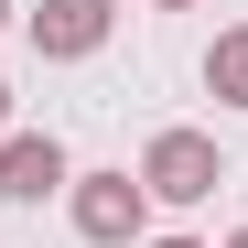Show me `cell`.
<instances>
[{"mask_svg":"<svg viewBox=\"0 0 248 248\" xmlns=\"http://www.w3.org/2000/svg\"><path fill=\"white\" fill-rule=\"evenodd\" d=\"M65 205H76V237H87V248H140V237H151V194H140V173H76Z\"/></svg>","mask_w":248,"mask_h":248,"instance_id":"obj_1","label":"cell"},{"mask_svg":"<svg viewBox=\"0 0 248 248\" xmlns=\"http://www.w3.org/2000/svg\"><path fill=\"white\" fill-rule=\"evenodd\" d=\"M205 87H216V108H248V22L216 32V54H205Z\"/></svg>","mask_w":248,"mask_h":248,"instance_id":"obj_5","label":"cell"},{"mask_svg":"<svg viewBox=\"0 0 248 248\" xmlns=\"http://www.w3.org/2000/svg\"><path fill=\"white\" fill-rule=\"evenodd\" d=\"M0 22H11V0H0Z\"/></svg>","mask_w":248,"mask_h":248,"instance_id":"obj_10","label":"cell"},{"mask_svg":"<svg viewBox=\"0 0 248 248\" xmlns=\"http://www.w3.org/2000/svg\"><path fill=\"white\" fill-rule=\"evenodd\" d=\"M227 248H248V227H237V237H227Z\"/></svg>","mask_w":248,"mask_h":248,"instance_id":"obj_9","label":"cell"},{"mask_svg":"<svg viewBox=\"0 0 248 248\" xmlns=\"http://www.w3.org/2000/svg\"><path fill=\"white\" fill-rule=\"evenodd\" d=\"M151 11H194V0H151Z\"/></svg>","mask_w":248,"mask_h":248,"instance_id":"obj_8","label":"cell"},{"mask_svg":"<svg viewBox=\"0 0 248 248\" xmlns=\"http://www.w3.org/2000/svg\"><path fill=\"white\" fill-rule=\"evenodd\" d=\"M108 32H119V0H44V11H32V54L76 65V54H97Z\"/></svg>","mask_w":248,"mask_h":248,"instance_id":"obj_3","label":"cell"},{"mask_svg":"<svg viewBox=\"0 0 248 248\" xmlns=\"http://www.w3.org/2000/svg\"><path fill=\"white\" fill-rule=\"evenodd\" d=\"M216 184H227V162H216L205 130H151V151H140V194L151 205H205Z\"/></svg>","mask_w":248,"mask_h":248,"instance_id":"obj_2","label":"cell"},{"mask_svg":"<svg viewBox=\"0 0 248 248\" xmlns=\"http://www.w3.org/2000/svg\"><path fill=\"white\" fill-rule=\"evenodd\" d=\"M140 248H205V237H140Z\"/></svg>","mask_w":248,"mask_h":248,"instance_id":"obj_6","label":"cell"},{"mask_svg":"<svg viewBox=\"0 0 248 248\" xmlns=\"http://www.w3.org/2000/svg\"><path fill=\"white\" fill-rule=\"evenodd\" d=\"M0 140H11V87H0Z\"/></svg>","mask_w":248,"mask_h":248,"instance_id":"obj_7","label":"cell"},{"mask_svg":"<svg viewBox=\"0 0 248 248\" xmlns=\"http://www.w3.org/2000/svg\"><path fill=\"white\" fill-rule=\"evenodd\" d=\"M76 173H65V140L54 130H11L0 140V194L11 205H44V194H65Z\"/></svg>","mask_w":248,"mask_h":248,"instance_id":"obj_4","label":"cell"}]
</instances>
